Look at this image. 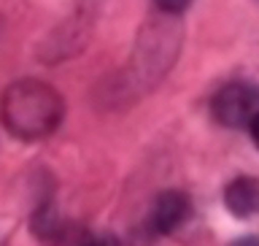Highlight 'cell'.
Listing matches in <instances>:
<instances>
[{
  "label": "cell",
  "instance_id": "5b68a950",
  "mask_svg": "<svg viewBox=\"0 0 259 246\" xmlns=\"http://www.w3.org/2000/svg\"><path fill=\"white\" fill-rule=\"evenodd\" d=\"M154 6L165 14H184L192 6V0H154Z\"/></svg>",
  "mask_w": 259,
  "mask_h": 246
},
{
  "label": "cell",
  "instance_id": "ba28073f",
  "mask_svg": "<svg viewBox=\"0 0 259 246\" xmlns=\"http://www.w3.org/2000/svg\"><path fill=\"white\" fill-rule=\"evenodd\" d=\"M230 246H259V235H243V238L232 241Z\"/></svg>",
  "mask_w": 259,
  "mask_h": 246
},
{
  "label": "cell",
  "instance_id": "6da1fadb",
  "mask_svg": "<svg viewBox=\"0 0 259 246\" xmlns=\"http://www.w3.org/2000/svg\"><path fill=\"white\" fill-rule=\"evenodd\" d=\"M62 97L54 87L46 81L24 79L16 81L6 89L3 100H0V114H3L6 127L14 135L38 141L54 133L57 125L62 122Z\"/></svg>",
  "mask_w": 259,
  "mask_h": 246
},
{
  "label": "cell",
  "instance_id": "52a82bcc",
  "mask_svg": "<svg viewBox=\"0 0 259 246\" xmlns=\"http://www.w3.org/2000/svg\"><path fill=\"white\" fill-rule=\"evenodd\" d=\"M248 133H251V141H254V146L259 149V111L254 114V119L248 122Z\"/></svg>",
  "mask_w": 259,
  "mask_h": 246
},
{
  "label": "cell",
  "instance_id": "7a4b0ae2",
  "mask_svg": "<svg viewBox=\"0 0 259 246\" xmlns=\"http://www.w3.org/2000/svg\"><path fill=\"white\" fill-rule=\"evenodd\" d=\"M213 119L224 127H248L259 111V87L251 81H230L210 100Z\"/></svg>",
  "mask_w": 259,
  "mask_h": 246
},
{
  "label": "cell",
  "instance_id": "8992f818",
  "mask_svg": "<svg viewBox=\"0 0 259 246\" xmlns=\"http://www.w3.org/2000/svg\"><path fill=\"white\" fill-rule=\"evenodd\" d=\"M76 246H116V243H113L111 235H84V238H78Z\"/></svg>",
  "mask_w": 259,
  "mask_h": 246
},
{
  "label": "cell",
  "instance_id": "3957f363",
  "mask_svg": "<svg viewBox=\"0 0 259 246\" xmlns=\"http://www.w3.org/2000/svg\"><path fill=\"white\" fill-rule=\"evenodd\" d=\"M189 217H192L189 195L178 192V190H167V192H162L157 198V203H154L149 225H151V230L157 235H170V233L181 230Z\"/></svg>",
  "mask_w": 259,
  "mask_h": 246
},
{
  "label": "cell",
  "instance_id": "277c9868",
  "mask_svg": "<svg viewBox=\"0 0 259 246\" xmlns=\"http://www.w3.org/2000/svg\"><path fill=\"white\" fill-rule=\"evenodd\" d=\"M224 206L230 214L240 217V219L259 214V179L254 176L232 179L224 190Z\"/></svg>",
  "mask_w": 259,
  "mask_h": 246
}]
</instances>
